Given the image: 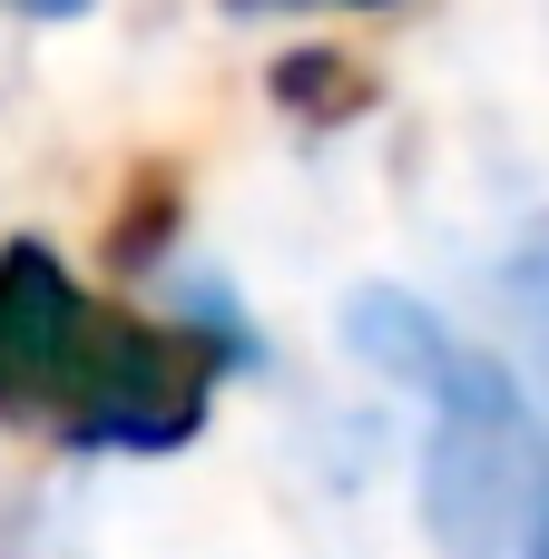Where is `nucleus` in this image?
<instances>
[{"mask_svg":"<svg viewBox=\"0 0 549 559\" xmlns=\"http://www.w3.org/2000/svg\"><path fill=\"white\" fill-rule=\"evenodd\" d=\"M530 559H549V511H540V521H530Z\"/></svg>","mask_w":549,"mask_h":559,"instance_id":"9","label":"nucleus"},{"mask_svg":"<svg viewBox=\"0 0 549 559\" xmlns=\"http://www.w3.org/2000/svg\"><path fill=\"white\" fill-rule=\"evenodd\" d=\"M88 295L79 275L39 246V236H10L0 246V423H49L59 432V403H69V373H79V344H88Z\"/></svg>","mask_w":549,"mask_h":559,"instance_id":"3","label":"nucleus"},{"mask_svg":"<svg viewBox=\"0 0 549 559\" xmlns=\"http://www.w3.org/2000/svg\"><path fill=\"white\" fill-rule=\"evenodd\" d=\"M0 10H20V20H79L88 0H0Z\"/></svg>","mask_w":549,"mask_h":559,"instance_id":"8","label":"nucleus"},{"mask_svg":"<svg viewBox=\"0 0 549 559\" xmlns=\"http://www.w3.org/2000/svg\"><path fill=\"white\" fill-rule=\"evenodd\" d=\"M167 226H177V177H167V167H138V187H128V206H118V226H108V255H118V265H147V255L167 246Z\"/></svg>","mask_w":549,"mask_h":559,"instance_id":"6","label":"nucleus"},{"mask_svg":"<svg viewBox=\"0 0 549 559\" xmlns=\"http://www.w3.org/2000/svg\"><path fill=\"white\" fill-rule=\"evenodd\" d=\"M432 462H422V521L452 559H501L549 511V442L521 383L491 354H462L432 393Z\"/></svg>","mask_w":549,"mask_h":559,"instance_id":"1","label":"nucleus"},{"mask_svg":"<svg viewBox=\"0 0 549 559\" xmlns=\"http://www.w3.org/2000/svg\"><path fill=\"white\" fill-rule=\"evenodd\" d=\"M246 10H285V0H246ZM354 10H383V0H354Z\"/></svg>","mask_w":549,"mask_h":559,"instance_id":"10","label":"nucleus"},{"mask_svg":"<svg viewBox=\"0 0 549 559\" xmlns=\"http://www.w3.org/2000/svg\"><path fill=\"white\" fill-rule=\"evenodd\" d=\"M344 334H354V354H363L373 373H393V383H413V393H442V383H452V364L472 354V344H452L413 295H383V285H363V295H354Z\"/></svg>","mask_w":549,"mask_h":559,"instance_id":"4","label":"nucleus"},{"mask_svg":"<svg viewBox=\"0 0 549 559\" xmlns=\"http://www.w3.org/2000/svg\"><path fill=\"white\" fill-rule=\"evenodd\" d=\"M275 98H285L295 118H314V128H344V118L373 108V79H363V59H344V49H295V59L275 69Z\"/></svg>","mask_w":549,"mask_h":559,"instance_id":"5","label":"nucleus"},{"mask_svg":"<svg viewBox=\"0 0 549 559\" xmlns=\"http://www.w3.org/2000/svg\"><path fill=\"white\" fill-rule=\"evenodd\" d=\"M216 373H226L216 334L98 305L88 344H79V373H69V403H59V442H79V452H177L206 423Z\"/></svg>","mask_w":549,"mask_h":559,"instance_id":"2","label":"nucleus"},{"mask_svg":"<svg viewBox=\"0 0 549 559\" xmlns=\"http://www.w3.org/2000/svg\"><path fill=\"white\" fill-rule=\"evenodd\" d=\"M501 285H511V305H521V314L549 334V216L521 236V255H511V275H501Z\"/></svg>","mask_w":549,"mask_h":559,"instance_id":"7","label":"nucleus"}]
</instances>
